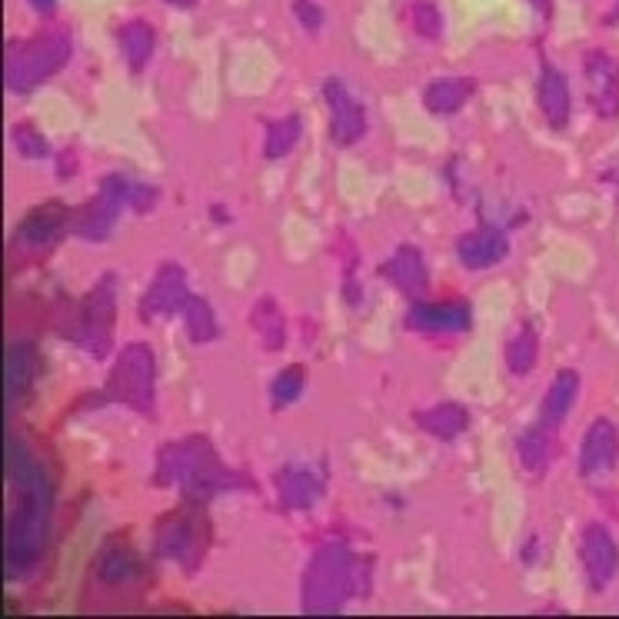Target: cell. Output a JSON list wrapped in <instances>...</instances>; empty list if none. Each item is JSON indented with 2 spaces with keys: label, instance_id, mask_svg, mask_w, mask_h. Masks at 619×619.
Here are the masks:
<instances>
[{
  "label": "cell",
  "instance_id": "29",
  "mask_svg": "<svg viewBox=\"0 0 619 619\" xmlns=\"http://www.w3.org/2000/svg\"><path fill=\"white\" fill-rule=\"evenodd\" d=\"M300 134H303V127H300V117H297V114H290V117H284V121H271V124H267V140H263V153H267L271 160L287 157V153L297 147Z\"/></svg>",
  "mask_w": 619,
  "mask_h": 619
},
{
  "label": "cell",
  "instance_id": "21",
  "mask_svg": "<svg viewBox=\"0 0 619 619\" xmlns=\"http://www.w3.org/2000/svg\"><path fill=\"white\" fill-rule=\"evenodd\" d=\"M383 277L393 280V287H400L406 297H420L426 290V267H423V256L416 247H400L387 263H383Z\"/></svg>",
  "mask_w": 619,
  "mask_h": 619
},
{
  "label": "cell",
  "instance_id": "14",
  "mask_svg": "<svg viewBox=\"0 0 619 619\" xmlns=\"http://www.w3.org/2000/svg\"><path fill=\"white\" fill-rule=\"evenodd\" d=\"M187 303H191V294H187L184 271L176 267V263H163L153 277V284H150V290L140 300V317L157 320V317H170V313H184Z\"/></svg>",
  "mask_w": 619,
  "mask_h": 619
},
{
  "label": "cell",
  "instance_id": "12",
  "mask_svg": "<svg viewBox=\"0 0 619 619\" xmlns=\"http://www.w3.org/2000/svg\"><path fill=\"white\" fill-rule=\"evenodd\" d=\"M70 223H73L70 210H67L64 204L50 200V204L37 207V210L18 227V237H14L11 247H14L18 253H44L47 247H54V243L67 233Z\"/></svg>",
  "mask_w": 619,
  "mask_h": 619
},
{
  "label": "cell",
  "instance_id": "24",
  "mask_svg": "<svg viewBox=\"0 0 619 619\" xmlns=\"http://www.w3.org/2000/svg\"><path fill=\"white\" fill-rule=\"evenodd\" d=\"M576 393H580V374L560 370V374L553 377V387H550L547 397H543V416H540V420L550 423V426L563 423L566 413H570L573 403H576Z\"/></svg>",
  "mask_w": 619,
  "mask_h": 619
},
{
  "label": "cell",
  "instance_id": "11",
  "mask_svg": "<svg viewBox=\"0 0 619 619\" xmlns=\"http://www.w3.org/2000/svg\"><path fill=\"white\" fill-rule=\"evenodd\" d=\"M583 73H586V94H589L593 111L603 121H616L619 117V64L606 50H589L583 60Z\"/></svg>",
  "mask_w": 619,
  "mask_h": 619
},
{
  "label": "cell",
  "instance_id": "38",
  "mask_svg": "<svg viewBox=\"0 0 619 619\" xmlns=\"http://www.w3.org/2000/svg\"><path fill=\"white\" fill-rule=\"evenodd\" d=\"M54 4H57V0H31V8H34L37 14H50Z\"/></svg>",
  "mask_w": 619,
  "mask_h": 619
},
{
  "label": "cell",
  "instance_id": "31",
  "mask_svg": "<svg viewBox=\"0 0 619 619\" xmlns=\"http://www.w3.org/2000/svg\"><path fill=\"white\" fill-rule=\"evenodd\" d=\"M410 24L423 41H436L439 34H444V18H439V11L429 4V0H416V4H410Z\"/></svg>",
  "mask_w": 619,
  "mask_h": 619
},
{
  "label": "cell",
  "instance_id": "36",
  "mask_svg": "<svg viewBox=\"0 0 619 619\" xmlns=\"http://www.w3.org/2000/svg\"><path fill=\"white\" fill-rule=\"evenodd\" d=\"M603 184H609L616 191V200H619V157L603 170Z\"/></svg>",
  "mask_w": 619,
  "mask_h": 619
},
{
  "label": "cell",
  "instance_id": "7",
  "mask_svg": "<svg viewBox=\"0 0 619 619\" xmlns=\"http://www.w3.org/2000/svg\"><path fill=\"white\" fill-rule=\"evenodd\" d=\"M104 397L114 403H127L137 413H153V349L144 343H130L107 377Z\"/></svg>",
  "mask_w": 619,
  "mask_h": 619
},
{
  "label": "cell",
  "instance_id": "15",
  "mask_svg": "<svg viewBox=\"0 0 619 619\" xmlns=\"http://www.w3.org/2000/svg\"><path fill=\"white\" fill-rule=\"evenodd\" d=\"M41 377V353L31 340H14L4 357V400L8 406H21Z\"/></svg>",
  "mask_w": 619,
  "mask_h": 619
},
{
  "label": "cell",
  "instance_id": "4",
  "mask_svg": "<svg viewBox=\"0 0 619 619\" xmlns=\"http://www.w3.org/2000/svg\"><path fill=\"white\" fill-rule=\"evenodd\" d=\"M360 589V566L340 543H326L307 566L303 576V609L330 612Z\"/></svg>",
  "mask_w": 619,
  "mask_h": 619
},
{
  "label": "cell",
  "instance_id": "17",
  "mask_svg": "<svg viewBox=\"0 0 619 619\" xmlns=\"http://www.w3.org/2000/svg\"><path fill=\"white\" fill-rule=\"evenodd\" d=\"M473 313L470 303L450 300V303H416L406 313V326L416 333H463L470 330Z\"/></svg>",
  "mask_w": 619,
  "mask_h": 619
},
{
  "label": "cell",
  "instance_id": "2",
  "mask_svg": "<svg viewBox=\"0 0 619 619\" xmlns=\"http://www.w3.org/2000/svg\"><path fill=\"white\" fill-rule=\"evenodd\" d=\"M150 589V566L144 557L130 547L127 537H111L101 553L91 563L83 586V606L87 609H130L137 606Z\"/></svg>",
  "mask_w": 619,
  "mask_h": 619
},
{
  "label": "cell",
  "instance_id": "26",
  "mask_svg": "<svg viewBox=\"0 0 619 619\" xmlns=\"http://www.w3.org/2000/svg\"><path fill=\"white\" fill-rule=\"evenodd\" d=\"M416 423L439 436V439H457L467 426H470V410L457 406V403H444V406H433V410H423L416 416Z\"/></svg>",
  "mask_w": 619,
  "mask_h": 619
},
{
  "label": "cell",
  "instance_id": "6",
  "mask_svg": "<svg viewBox=\"0 0 619 619\" xmlns=\"http://www.w3.org/2000/svg\"><path fill=\"white\" fill-rule=\"evenodd\" d=\"M70 60V34L44 31L8 50V87L14 94H27L50 73H57Z\"/></svg>",
  "mask_w": 619,
  "mask_h": 619
},
{
  "label": "cell",
  "instance_id": "10",
  "mask_svg": "<svg viewBox=\"0 0 619 619\" xmlns=\"http://www.w3.org/2000/svg\"><path fill=\"white\" fill-rule=\"evenodd\" d=\"M580 560H583V570H586L589 589L603 593V589L616 580V573H619V547H616V540L609 537V529H606V526L589 523V526L583 529Z\"/></svg>",
  "mask_w": 619,
  "mask_h": 619
},
{
  "label": "cell",
  "instance_id": "28",
  "mask_svg": "<svg viewBox=\"0 0 619 619\" xmlns=\"http://www.w3.org/2000/svg\"><path fill=\"white\" fill-rule=\"evenodd\" d=\"M250 323H253V330L260 333V340H263V346L267 349H277V346H284V340H287V326H284V317H280V307L274 303V300H260L256 307H253V313H250Z\"/></svg>",
  "mask_w": 619,
  "mask_h": 619
},
{
  "label": "cell",
  "instance_id": "40",
  "mask_svg": "<svg viewBox=\"0 0 619 619\" xmlns=\"http://www.w3.org/2000/svg\"><path fill=\"white\" fill-rule=\"evenodd\" d=\"M167 4H173V8H191L194 0H167Z\"/></svg>",
  "mask_w": 619,
  "mask_h": 619
},
{
  "label": "cell",
  "instance_id": "37",
  "mask_svg": "<svg viewBox=\"0 0 619 619\" xmlns=\"http://www.w3.org/2000/svg\"><path fill=\"white\" fill-rule=\"evenodd\" d=\"M537 547H540V543H537V537H529V540H526V547H523V563H534Z\"/></svg>",
  "mask_w": 619,
  "mask_h": 619
},
{
  "label": "cell",
  "instance_id": "9",
  "mask_svg": "<svg viewBox=\"0 0 619 619\" xmlns=\"http://www.w3.org/2000/svg\"><path fill=\"white\" fill-rule=\"evenodd\" d=\"M127 200H130V184L124 181L121 173H111L107 181L101 184L98 200L83 204L73 214V230L80 237H87V240H104L114 230V223H117L121 210L127 207Z\"/></svg>",
  "mask_w": 619,
  "mask_h": 619
},
{
  "label": "cell",
  "instance_id": "8",
  "mask_svg": "<svg viewBox=\"0 0 619 619\" xmlns=\"http://www.w3.org/2000/svg\"><path fill=\"white\" fill-rule=\"evenodd\" d=\"M114 307H117V294H114V277H104L91 297L83 300V307L77 310L73 323H70V336L77 340V346H83L91 357H107V349L114 343Z\"/></svg>",
  "mask_w": 619,
  "mask_h": 619
},
{
  "label": "cell",
  "instance_id": "20",
  "mask_svg": "<svg viewBox=\"0 0 619 619\" xmlns=\"http://www.w3.org/2000/svg\"><path fill=\"white\" fill-rule=\"evenodd\" d=\"M537 94H540V111H543L547 124L557 127V130L566 127V121H570V83L553 64L543 67Z\"/></svg>",
  "mask_w": 619,
  "mask_h": 619
},
{
  "label": "cell",
  "instance_id": "23",
  "mask_svg": "<svg viewBox=\"0 0 619 619\" xmlns=\"http://www.w3.org/2000/svg\"><path fill=\"white\" fill-rule=\"evenodd\" d=\"M516 454H519L523 470H529V473L547 470V463L553 457V426L540 420L537 426L523 429V436L516 439Z\"/></svg>",
  "mask_w": 619,
  "mask_h": 619
},
{
  "label": "cell",
  "instance_id": "1",
  "mask_svg": "<svg viewBox=\"0 0 619 619\" xmlns=\"http://www.w3.org/2000/svg\"><path fill=\"white\" fill-rule=\"evenodd\" d=\"M8 483L14 509L4 526V570L8 576H27L47 550L54 490L44 463L21 436H8Z\"/></svg>",
  "mask_w": 619,
  "mask_h": 619
},
{
  "label": "cell",
  "instance_id": "13",
  "mask_svg": "<svg viewBox=\"0 0 619 619\" xmlns=\"http://www.w3.org/2000/svg\"><path fill=\"white\" fill-rule=\"evenodd\" d=\"M323 101L330 107V137L340 144V147H349L357 144L367 130V114L364 107L353 101V94L343 87V80L330 77L323 83Z\"/></svg>",
  "mask_w": 619,
  "mask_h": 619
},
{
  "label": "cell",
  "instance_id": "18",
  "mask_svg": "<svg viewBox=\"0 0 619 619\" xmlns=\"http://www.w3.org/2000/svg\"><path fill=\"white\" fill-rule=\"evenodd\" d=\"M506 253H509V240L493 223H486L473 233H463L457 240V256L470 271H486V267H493V263H500Z\"/></svg>",
  "mask_w": 619,
  "mask_h": 619
},
{
  "label": "cell",
  "instance_id": "33",
  "mask_svg": "<svg viewBox=\"0 0 619 619\" xmlns=\"http://www.w3.org/2000/svg\"><path fill=\"white\" fill-rule=\"evenodd\" d=\"M11 140H14V147H18L24 157H47V140H44L31 124H18V127L11 130Z\"/></svg>",
  "mask_w": 619,
  "mask_h": 619
},
{
  "label": "cell",
  "instance_id": "22",
  "mask_svg": "<svg viewBox=\"0 0 619 619\" xmlns=\"http://www.w3.org/2000/svg\"><path fill=\"white\" fill-rule=\"evenodd\" d=\"M477 91V83L467 80V77H444V80H433L426 91H423V104L429 114L436 117H447V114H457Z\"/></svg>",
  "mask_w": 619,
  "mask_h": 619
},
{
  "label": "cell",
  "instance_id": "30",
  "mask_svg": "<svg viewBox=\"0 0 619 619\" xmlns=\"http://www.w3.org/2000/svg\"><path fill=\"white\" fill-rule=\"evenodd\" d=\"M184 320H187V333L194 343H207L217 336V323H214V313L207 307V300H197L191 297V303L184 307Z\"/></svg>",
  "mask_w": 619,
  "mask_h": 619
},
{
  "label": "cell",
  "instance_id": "34",
  "mask_svg": "<svg viewBox=\"0 0 619 619\" xmlns=\"http://www.w3.org/2000/svg\"><path fill=\"white\" fill-rule=\"evenodd\" d=\"M294 14H297V24L307 34H317L323 27V11H320L317 0H294Z\"/></svg>",
  "mask_w": 619,
  "mask_h": 619
},
{
  "label": "cell",
  "instance_id": "27",
  "mask_svg": "<svg viewBox=\"0 0 619 619\" xmlns=\"http://www.w3.org/2000/svg\"><path fill=\"white\" fill-rule=\"evenodd\" d=\"M537 357H540V340L534 333V326L523 323L516 326V333L506 340V367L513 377H526L529 370L537 367Z\"/></svg>",
  "mask_w": 619,
  "mask_h": 619
},
{
  "label": "cell",
  "instance_id": "19",
  "mask_svg": "<svg viewBox=\"0 0 619 619\" xmlns=\"http://www.w3.org/2000/svg\"><path fill=\"white\" fill-rule=\"evenodd\" d=\"M320 493H323V486L310 467L290 463L277 473V496L287 509H307L320 500Z\"/></svg>",
  "mask_w": 619,
  "mask_h": 619
},
{
  "label": "cell",
  "instance_id": "5",
  "mask_svg": "<svg viewBox=\"0 0 619 619\" xmlns=\"http://www.w3.org/2000/svg\"><path fill=\"white\" fill-rule=\"evenodd\" d=\"M153 547L163 560L176 563L184 573H197L210 547V523L207 513L194 503L167 513L153 529Z\"/></svg>",
  "mask_w": 619,
  "mask_h": 619
},
{
  "label": "cell",
  "instance_id": "16",
  "mask_svg": "<svg viewBox=\"0 0 619 619\" xmlns=\"http://www.w3.org/2000/svg\"><path fill=\"white\" fill-rule=\"evenodd\" d=\"M616 460H619V429H616L612 420H596L583 436L580 473L583 477H603L616 467Z\"/></svg>",
  "mask_w": 619,
  "mask_h": 619
},
{
  "label": "cell",
  "instance_id": "32",
  "mask_svg": "<svg viewBox=\"0 0 619 619\" xmlns=\"http://www.w3.org/2000/svg\"><path fill=\"white\" fill-rule=\"evenodd\" d=\"M303 387H307V377H303V367H287V370H280L277 374V380H274V406L280 410V406H290L300 393H303Z\"/></svg>",
  "mask_w": 619,
  "mask_h": 619
},
{
  "label": "cell",
  "instance_id": "25",
  "mask_svg": "<svg viewBox=\"0 0 619 619\" xmlns=\"http://www.w3.org/2000/svg\"><path fill=\"white\" fill-rule=\"evenodd\" d=\"M117 41H121V50H124V60L134 73H140L153 54V27L147 21H127L121 31H117Z\"/></svg>",
  "mask_w": 619,
  "mask_h": 619
},
{
  "label": "cell",
  "instance_id": "35",
  "mask_svg": "<svg viewBox=\"0 0 619 619\" xmlns=\"http://www.w3.org/2000/svg\"><path fill=\"white\" fill-rule=\"evenodd\" d=\"M153 197H157L153 187H130V200H134V207H137L140 214L153 207Z\"/></svg>",
  "mask_w": 619,
  "mask_h": 619
},
{
  "label": "cell",
  "instance_id": "39",
  "mask_svg": "<svg viewBox=\"0 0 619 619\" xmlns=\"http://www.w3.org/2000/svg\"><path fill=\"white\" fill-rule=\"evenodd\" d=\"M534 8H537L543 18H550V0H534Z\"/></svg>",
  "mask_w": 619,
  "mask_h": 619
},
{
  "label": "cell",
  "instance_id": "3",
  "mask_svg": "<svg viewBox=\"0 0 619 619\" xmlns=\"http://www.w3.org/2000/svg\"><path fill=\"white\" fill-rule=\"evenodd\" d=\"M157 483L163 486H181L191 500L214 496L220 490L240 486V477L230 473L214 447L204 436L181 439V444H170L157 457Z\"/></svg>",
  "mask_w": 619,
  "mask_h": 619
}]
</instances>
